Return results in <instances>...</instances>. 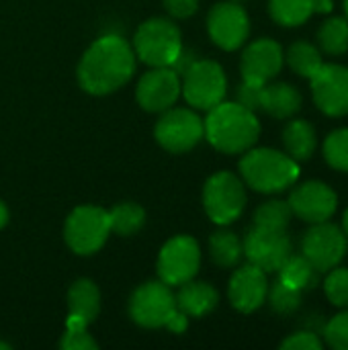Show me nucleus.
I'll return each mask as SVG.
<instances>
[{"mask_svg": "<svg viewBox=\"0 0 348 350\" xmlns=\"http://www.w3.org/2000/svg\"><path fill=\"white\" fill-rule=\"evenodd\" d=\"M199 262V244L191 236H176L168 240L160 250L158 275L166 285H183L197 275Z\"/></svg>", "mask_w": 348, "mask_h": 350, "instance_id": "obj_11", "label": "nucleus"}, {"mask_svg": "<svg viewBox=\"0 0 348 350\" xmlns=\"http://www.w3.org/2000/svg\"><path fill=\"white\" fill-rule=\"evenodd\" d=\"M236 96H238V103H240L242 107H246V109H250V111H254V113L258 111L260 86H256V84H248V82H242V84L238 86Z\"/></svg>", "mask_w": 348, "mask_h": 350, "instance_id": "obj_36", "label": "nucleus"}, {"mask_svg": "<svg viewBox=\"0 0 348 350\" xmlns=\"http://www.w3.org/2000/svg\"><path fill=\"white\" fill-rule=\"evenodd\" d=\"M180 96V76L172 68H154L137 84V103L150 113L170 109Z\"/></svg>", "mask_w": 348, "mask_h": 350, "instance_id": "obj_17", "label": "nucleus"}, {"mask_svg": "<svg viewBox=\"0 0 348 350\" xmlns=\"http://www.w3.org/2000/svg\"><path fill=\"white\" fill-rule=\"evenodd\" d=\"M129 314L133 322L144 328H170L172 332H183L187 328V318L178 310L176 299L166 283H146L142 285L129 304Z\"/></svg>", "mask_w": 348, "mask_h": 350, "instance_id": "obj_4", "label": "nucleus"}, {"mask_svg": "<svg viewBox=\"0 0 348 350\" xmlns=\"http://www.w3.org/2000/svg\"><path fill=\"white\" fill-rule=\"evenodd\" d=\"M332 0H269V12L283 27H299L316 12H330Z\"/></svg>", "mask_w": 348, "mask_h": 350, "instance_id": "obj_20", "label": "nucleus"}, {"mask_svg": "<svg viewBox=\"0 0 348 350\" xmlns=\"http://www.w3.org/2000/svg\"><path fill=\"white\" fill-rule=\"evenodd\" d=\"M324 158L334 170L348 172V127L334 129L324 139Z\"/></svg>", "mask_w": 348, "mask_h": 350, "instance_id": "obj_31", "label": "nucleus"}, {"mask_svg": "<svg viewBox=\"0 0 348 350\" xmlns=\"http://www.w3.org/2000/svg\"><path fill=\"white\" fill-rule=\"evenodd\" d=\"M193 62H195L193 51H189V49H185V47H183V49H180V53L176 55V59L172 62V66H170V68L180 76V74H185V72L191 68V64H193Z\"/></svg>", "mask_w": 348, "mask_h": 350, "instance_id": "obj_38", "label": "nucleus"}, {"mask_svg": "<svg viewBox=\"0 0 348 350\" xmlns=\"http://www.w3.org/2000/svg\"><path fill=\"white\" fill-rule=\"evenodd\" d=\"M6 221H8V209H6V205L0 201V230L6 226Z\"/></svg>", "mask_w": 348, "mask_h": 350, "instance_id": "obj_39", "label": "nucleus"}, {"mask_svg": "<svg viewBox=\"0 0 348 350\" xmlns=\"http://www.w3.org/2000/svg\"><path fill=\"white\" fill-rule=\"evenodd\" d=\"M168 12L176 18H187L191 16L197 6H199V0H164Z\"/></svg>", "mask_w": 348, "mask_h": 350, "instance_id": "obj_37", "label": "nucleus"}, {"mask_svg": "<svg viewBox=\"0 0 348 350\" xmlns=\"http://www.w3.org/2000/svg\"><path fill=\"white\" fill-rule=\"evenodd\" d=\"M269 293V281L267 273L254 265H246L238 269L230 281V301L232 306L242 312V314H252L256 312L265 301Z\"/></svg>", "mask_w": 348, "mask_h": 350, "instance_id": "obj_18", "label": "nucleus"}, {"mask_svg": "<svg viewBox=\"0 0 348 350\" xmlns=\"http://www.w3.org/2000/svg\"><path fill=\"white\" fill-rule=\"evenodd\" d=\"M310 82L314 103L324 115H348V68L338 64H322Z\"/></svg>", "mask_w": 348, "mask_h": 350, "instance_id": "obj_12", "label": "nucleus"}, {"mask_svg": "<svg viewBox=\"0 0 348 350\" xmlns=\"http://www.w3.org/2000/svg\"><path fill=\"white\" fill-rule=\"evenodd\" d=\"M287 64H289V68L297 74V76H302V78H312L318 70H320V66L324 64L322 62V51L316 47V45H312V43H308V41H295L289 49H287Z\"/></svg>", "mask_w": 348, "mask_h": 350, "instance_id": "obj_26", "label": "nucleus"}, {"mask_svg": "<svg viewBox=\"0 0 348 350\" xmlns=\"http://www.w3.org/2000/svg\"><path fill=\"white\" fill-rule=\"evenodd\" d=\"M240 174L250 189L273 195L287 191L297 183L299 162L279 150L250 148L240 160Z\"/></svg>", "mask_w": 348, "mask_h": 350, "instance_id": "obj_3", "label": "nucleus"}, {"mask_svg": "<svg viewBox=\"0 0 348 350\" xmlns=\"http://www.w3.org/2000/svg\"><path fill=\"white\" fill-rule=\"evenodd\" d=\"M347 252V234L343 232V228L330 221L312 224V228L302 238V254L320 275L338 267Z\"/></svg>", "mask_w": 348, "mask_h": 350, "instance_id": "obj_7", "label": "nucleus"}, {"mask_svg": "<svg viewBox=\"0 0 348 350\" xmlns=\"http://www.w3.org/2000/svg\"><path fill=\"white\" fill-rule=\"evenodd\" d=\"M299 109H302V92L295 86L287 82H275V84L267 82L260 86L258 111H265L275 119H289Z\"/></svg>", "mask_w": 348, "mask_h": 350, "instance_id": "obj_19", "label": "nucleus"}, {"mask_svg": "<svg viewBox=\"0 0 348 350\" xmlns=\"http://www.w3.org/2000/svg\"><path fill=\"white\" fill-rule=\"evenodd\" d=\"M135 70V55L129 43L117 35L94 41L78 66L80 86L90 94H109L129 82Z\"/></svg>", "mask_w": 348, "mask_h": 350, "instance_id": "obj_1", "label": "nucleus"}, {"mask_svg": "<svg viewBox=\"0 0 348 350\" xmlns=\"http://www.w3.org/2000/svg\"><path fill=\"white\" fill-rule=\"evenodd\" d=\"M180 49V31L166 18H150L135 33V55L152 68H170Z\"/></svg>", "mask_w": 348, "mask_h": 350, "instance_id": "obj_5", "label": "nucleus"}, {"mask_svg": "<svg viewBox=\"0 0 348 350\" xmlns=\"http://www.w3.org/2000/svg\"><path fill=\"white\" fill-rule=\"evenodd\" d=\"M234 2H244V0H234Z\"/></svg>", "mask_w": 348, "mask_h": 350, "instance_id": "obj_43", "label": "nucleus"}, {"mask_svg": "<svg viewBox=\"0 0 348 350\" xmlns=\"http://www.w3.org/2000/svg\"><path fill=\"white\" fill-rule=\"evenodd\" d=\"M345 12H347V18H348V0H345Z\"/></svg>", "mask_w": 348, "mask_h": 350, "instance_id": "obj_42", "label": "nucleus"}, {"mask_svg": "<svg viewBox=\"0 0 348 350\" xmlns=\"http://www.w3.org/2000/svg\"><path fill=\"white\" fill-rule=\"evenodd\" d=\"M203 205L211 221L228 226L236 221L246 207V191L242 180L232 172L213 174L203 189Z\"/></svg>", "mask_w": 348, "mask_h": 350, "instance_id": "obj_6", "label": "nucleus"}, {"mask_svg": "<svg viewBox=\"0 0 348 350\" xmlns=\"http://www.w3.org/2000/svg\"><path fill=\"white\" fill-rule=\"evenodd\" d=\"M203 137V121L189 109H172L162 115L156 123V139L158 144L172 152L183 154L193 150Z\"/></svg>", "mask_w": 348, "mask_h": 350, "instance_id": "obj_13", "label": "nucleus"}, {"mask_svg": "<svg viewBox=\"0 0 348 350\" xmlns=\"http://www.w3.org/2000/svg\"><path fill=\"white\" fill-rule=\"evenodd\" d=\"M318 49L326 55H343L348 51V18L332 16L318 29Z\"/></svg>", "mask_w": 348, "mask_h": 350, "instance_id": "obj_25", "label": "nucleus"}, {"mask_svg": "<svg viewBox=\"0 0 348 350\" xmlns=\"http://www.w3.org/2000/svg\"><path fill=\"white\" fill-rule=\"evenodd\" d=\"M68 306H70V316L90 324L101 310V293L96 285L88 279L76 281L68 293Z\"/></svg>", "mask_w": 348, "mask_h": 350, "instance_id": "obj_23", "label": "nucleus"}, {"mask_svg": "<svg viewBox=\"0 0 348 350\" xmlns=\"http://www.w3.org/2000/svg\"><path fill=\"white\" fill-rule=\"evenodd\" d=\"M324 293L332 306L348 310V269L334 267L332 271H328V277L324 281Z\"/></svg>", "mask_w": 348, "mask_h": 350, "instance_id": "obj_33", "label": "nucleus"}, {"mask_svg": "<svg viewBox=\"0 0 348 350\" xmlns=\"http://www.w3.org/2000/svg\"><path fill=\"white\" fill-rule=\"evenodd\" d=\"M183 78V94L195 109L209 111L226 96V74L222 66L211 59H195Z\"/></svg>", "mask_w": 348, "mask_h": 350, "instance_id": "obj_8", "label": "nucleus"}, {"mask_svg": "<svg viewBox=\"0 0 348 350\" xmlns=\"http://www.w3.org/2000/svg\"><path fill=\"white\" fill-rule=\"evenodd\" d=\"M174 299H176L178 310L185 316H195V318L209 314L211 310H215V306L219 301L217 291L209 283H193V281L183 283V287Z\"/></svg>", "mask_w": 348, "mask_h": 350, "instance_id": "obj_22", "label": "nucleus"}, {"mask_svg": "<svg viewBox=\"0 0 348 350\" xmlns=\"http://www.w3.org/2000/svg\"><path fill=\"white\" fill-rule=\"evenodd\" d=\"M343 232L347 234V238H348V209L345 211V217H343Z\"/></svg>", "mask_w": 348, "mask_h": 350, "instance_id": "obj_40", "label": "nucleus"}, {"mask_svg": "<svg viewBox=\"0 0 348 350\" xmlns=\"http://www.w3.org/2000/svg\"><path fill=\"white\" fill-rule=\"evenodd\" d=\"M8 349H10V347H8L6 342H2V340H0V350H8Z\"/></svg>", "mask_w": 348, "mask_h": 350, "instance_id": "obj_41", "label": "nucleus"}, {"mask_svg": "<svg viewBox=\"0 0 348 350\" xmlns=\"http://www.w3.org/2000/svg\"><path fill=\"white\" fill-rule=\"evenodd\" d=\"M209 250H211V258L215 265L224 267V269H232L240 262L242 254H244V248H242V242L240 238L234 234V232H228V230H222V232H215L209 240Z\"/></svg>", "mask_w": 348, "mask_h": 350, "instance_id": "obj_27", "label": "nucleus"}, {"mask_svg": "<svg viewBox=\"0 0 348 350\" xmlns=\"http://www.w3.org/2000/svg\"><path fill=\"white\" fill-rule=\"evenodd\" d=\"M267 297H269L271 308H273L277 314H281V316H289V314H293V312H297V310H299V306H302V297H304V291H299V289H293V287L285 285V283L277 277V281H275V283H273V287L269 289Z\"/></svg>", "mask_w": 348, "mask_h": 350, "instance_id": "obj_30", "label": "nucleus"}, {"mask_svg": "<svg viewBox=\"0 0 348 350\" xmlns=\"http://www.w3.org/2000/svg\"><path fill=\"white\" fill-rule=\"evenodd\" d=\"M86 322L80 318L70 316L68 324H66V334L59 342V347L64 350H94L96 342L90 338V334L86 332Z\"/></svg>", "mask_w": 348, "mask_h": 350, "instance_id": "obj_32", "label": "nucleus"}, {"mask_svg": "<svg viewBox=\"0 0 348 350\" xmlns=\"http://www.w3.org/2000/svg\"><path fill=\"white\" fill-rule=\"evenodd\" d=\"M285 53L273 39H256L242 53V78L248 84L263 86L271 82L283 68Z\"/></svg>", "mask_w": 348, "mask_h": 350, "instance_id": "obj_16", "label": "nucleus"}, {"mask_svg": "<svg viewBox=\"0 0 348 350\" xmlns=\"http://www.w3.org/2000/svg\"><path fill=\"white\" fill-rule=\"evenodd\" d=\"M283 146L285 154L291 156L295 162L310 160L318 148V135L314 125L306 119L289 121L283 129Z\"/></svg>", "mask_w": 348, "mask_h": 350, "instance_id": "obj_21", "label": "nucleus"}, {"mask_svg": "<svg viewBox=\"0 0 348 350\" xmlns=\"http://www.w3.org/2000/svg\"><path fill=\"white\" fill-rule=\"evenodd\" d=\"M144 221H146V213L135 203H121L109 211L111 232H115L119 236H131V234L139 232Z\"/></svg>", "mask_w": 348, "mask_h": 350, "instance_id": "obj_28", "label": "nucleus"}, {"mask_svg": "<svg viewBox=\"0 0 348 350\" xmlns=\"http://www.w3.org/2000/svg\"><path fill=\"white\" fill-rule=\"evenodd\" d=\"M324 347L322 338L312 330H299L281 342L283 350H320Z\"/></svg>", "mask_w": 348, "mask_h": 350, "instance_id": "obj_35", "label": "nucleus"}, {"mask_svg": "<svg viewBox=\"0 0 348 350\" xmlns=\"http://www.w3.org/2000/svg\"><path fill=\"white\" fill-rule=\"evenodd\" d=\"M207 29L215 45L226 51H234L248 39L250 18L238 2H222L211 8Z\"/></svg>", "mask_w": 348, "mask_h": 350, "instance_id": "obj_15", "label": "nucleus"}, {"mask_svg": "<svg viewBox=\"0 0 348 350\" xmlns=\"http://www.w3.org/2000/svg\"><path fill=\"white\" fill-rule=\"evenodd\" d=\"M109 211L101 207H78L66 221V242L76 254L96 252L109 238Z\"/></svg>", "mask_w": 348, "mask_h": 350, "instance_id": "obj_9", "label": "nucleus"}, {"mask_svg": "<svg viewBox=\"0 0 348 350\" xmlns=\"http://www.w3.org/2000/svg\"><path fill=\"white\" fill-rule=\"evenodd\" d=\"M287 203L293 215H297L306 224H322L336 213L338 197L326 183L306 180L291 191Z\"/></svg>", "mask_w": 348, "mask_h": 350, "instance_id": "obj_14", "label": "nucleus"}, {"mask_svg": "<svg viewBox=\"0 0 348 350\" xmlns=\"http://www.w3.org/2000/svg\"><path fill=\"white\" fill-rule=\"evenodd\" d=\"M324 340L330 349L334 350H348V312L336 314L330 318L324 328Z\"/></svg>", "mask_w": 348, "mask_h": 350, "instance_id": "obj_34", "label": "nucleus"}, {"mask_svg": "<svg viewBox=\"0 0 348 350\" xmlns=\"http://www.w3.org/2000/svg\"><path fill=\"white\" fill-rule=\"evenodd\" d=\"M277 273H279V279L285 285H289L293 289H299V291H310L320 281V273L310 265V260L304 254H299V256L291 254L281 265V269Z\"/></svg>", "mask_w": 348, "mask_h": 350, "instance_id": "obj_24", "label": "nucleus"}, {"mask_svg": "<svg viewBox=\"0 0 348 350\" xmlns=\"http://www.w3.org/2000/svg\"><path fill=\"white\" fill-rule=\"evenodd\" d=\"M293 217V211L287 201H267L254 211V226L269 228V230H287L289 221Z\"/></svg>", "mask_w": 348, "mask_h": 350, "instance_id": "obj_29", "label": "nucleus"}, {"mask_svg": "<svg viewBox=\"0 0 348 350\" xmlns=\"http://www.w3.org/2000/svg\"><path fill=\"white\" fill-rule=\"evenodd\" d=\"M203 135L224 154H242L256 144L260 123L254 111L242 107L240 103L222 100L209 109V115L203 121Z\"/></svg>", "mask_w": 348, "mask_h": 350, "instance_id": "obj_2", "label": "nucleus"}, {"mask_svg": "<svg viewBox=\"0 0 348 350\" xmlns=\"http://www.w3.org/2000/svg\"><path fill=\"white\" fill-rule=\"evenodd\" d=\"M244 254L250 265L265 273H277L281 265L291 256V238L287 230H269L254 226L244 238Z\"/></svg>", "mask_w": 348, "mask_h": 350, "instance_id": "obj_10", "label": "nucleus"}]
</instances>
